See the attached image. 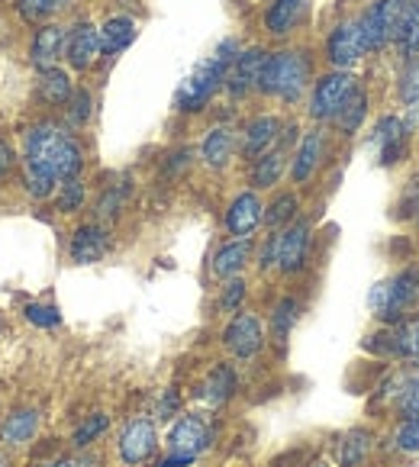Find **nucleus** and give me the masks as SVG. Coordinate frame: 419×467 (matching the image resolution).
Listing matches in <instances>:
<instances>
[{
  "mask_svg": "<svg viewBox=\"0 0 419 467\" xmlns=\"http://www.w3.org/2000/svg\"><path fill=\"white\" fill-rule=\"evenodd\" d=\"M23 165L36 168V171L48 174L62 184L68 178H78L84 165V151L68 130L56 123H39L23 139Z\"/></svg>",
  "mask_w": 419,
  "mask_h": 467,
  "instance_id": "nucleus-1",
  "label": "nucleus"
},
{
  "mask_svg": "<svg viewBox=\"0 0 419 467\" xmlns=\"http://www.w3.org/2000/svg\"><path fill=\"white\" fill-rule=\"evenodd\" d=\"M239 52L242 48L236 39L223 42L214 56L206 58V62H200L197 68L191 71V78L178 88V94H174V107H178L181 113H200L204 110L206 103L216 97V90L226 84V75H229V68H233V62H236Z\"/></svg>",
  "mask_w": 419,
  "mask_h": 467,
  "instance_id": "nucleus-2",
  "label": "nucleus"
},
{
  "mask_svg": "<svg viewBox=\"0 0 419 467\" xmlns=\"http://www.w3.org/2000/svg\"><path fill=\"white\" fill-rule=\"evenodd\" d=\"M419 306V265L397 271V275L384 277L372 287L368 294V309L372 317L384 326H397L406 319V313Z\"/></svg>",
  "mask_w": 419,
  "mask_h": 467,
  "instance_id": "nucleus-3",
  "label": "nucleus"
},
{
  "mask_svg": "<svg viewBox=\"0 0 419 467\" xmlns=\"http://www.w3.org/2000/svg\"><path fill=\"white\" fill-rule=\"evenodd\" d=\"M309 84V58L307 52H294V48H284V52H271L265 58V68L258 78V90L268 97H281V100L294 103L303 94V88Z\"/></svg>",
  "mask_w": 419,
  "mask_h": 467,
  "instance_id": "nucleus-4",
  "label": "nucleus"
},
{
  "mask_svg": "<svg viewBox=\"0 0 419 467\" xmlns=\"http://www.w3.org/2000/svg\"><path fill=\"white\" fill-rule=\"evenodd\" d=\"M406 7H410V0H374L372 7L358 16L364 42H368V52L384 48L387 42L400 33V23H403Z\"/></svg>",
  "mask_w": 419,
  "mask_h": 467,
  "instance_id": "nucleus-5",
  "label": "nucleus"
},
{
  "mask_svg": "<svg viewBox=\"0 0 419 467\" xmlns=\"http://www.w3.org/2000/svg\"><path fill=\"white\" fill-rule=\"evenodd\" d=\"M159 451V429L149 416H132L117 439V454L126 467H139Z\"/></svg>",
  "mask_w": 419,
  "mask_h": 467,
  "instance_id": "nucleus-6",
  "label": "nucleus"
},
{
  "mask_svg": "<svg viewBox=\"0 0 419 467\" xmlns=\"http://www.w3.org/2000/svg\"><path fill=\"white\" fill-rule=\"evenodd\" d=\"M210 445H214V429H210V422H206L204 416H197V412L181 416L172 426V432H168V454L191 461V464Z\"/></svg>",
  "mask_w": 419,
  "mask_h": 467,
  "instance_id": "nucleus-7",
  "label": "nucleus"
},
{
  "mask_svg": "<svg viewBox=\"0 0 419 467\" xmlns=\"http://www.w3.org/2000/svg\"><path fill=\"white\" fill-rule=\"evenodd\" d=\"M355 78L349 71H330L317 81L313 97H309V117L326 123V119H336V113L342 110V103L349 100V94L355 90Z\"/></svg>",
  "mask_w": 419,
  "mask_h": 467,
  "instance_id": "nucleus-8",
  "label": "nucleus"
},
{
  "mask_svg": "<svg viewBox=\"0 0 419 467\" xmlns=\"http://www.w3.org/2000/svg\"><path fill=\"white\" fill-rule=\"evenodd\" d=\"M368 56V42H364L361 23L358 20H345L326 39V58L330 65H336V71H349L351 65H358Z\"/></svg>",
  "mask_w": 419,
  "mask_h": 467,
  "instance_id": "nucleus-9",
  "label": "nucleus"
},
{
  "mask_svg": "<svg viewBox=\"0 0 419 467\" xmlns=\"http://www.w3.org/2000/svg\"><path fill=\"white\" fill-rule=\"evenodd\" d=\"M223 345H226V351L233 358L248 361V358H255L265 348V326H261V319L255 313H236L226 329H223Z\"/></svg>",
  "mask_w": 419,
  "mask_h": 467,
  "instance_id": "nucleus-10",
  "label": "nucleus"
},
{
  "mask_svg": "<svg viewBox=\"0 0 419 467\" xmlns=\"http://www.w3.org/2000/svg\"><path fill=\"white\" fill-rule=\"evenodd\" d=\"M309 245H313V229H309V223L294 220L288 229H281V235H278V271H281V275H297V271L307 268Z\"/></svg>",
  "mask_w": 419,
  "mask_h": 467,
  "instance_id": "nucleus-11",
  "label": "nucleus"
},
{
  "mask_svg": "<svg viewBox=\"0 0 419 467\" xmlns=\"http://www.w3.org/2000/svg\"><path fill=\"white\" fill-rule=\"evenodd\" d=\"M42 412L36 406H16L0 420V448H26L39 435Z\"/></svg>",
  "mask_w": 419,
  "mask_h": 467,
  "instance_id": "nucleus-12",
  "label": "nucleus"
},
{
  "mask_svg": "<svg viewBox=\"0 0 419 467\" xmlns=\"http://www.w3.org/2000/svg\"><path fill=\"white\" fill-rule=\"evenodd\" d=\"M239 390V374H236L233 365H216L206 371V378L200 380L197 387V400L206 406V410H223L229 400Z\"/></svg>",
  "mask_w": 419,
  "mask_h": 467,
  "instance_id": "nucleus-13",
  "label": "nucleus"
},
{
  "mask_svg": "<svg viewBox=\"0 0 419 467\" xmlns=\"http://www.w3.org/2000/svg\"><path fill=\"white\" fill-rule=\"evenodd\" d=\"M265 58H268V52L258 46L252 48H242L239 56H236L233 68H229L226 75V90L233 97H246L252 88H258V78H261V68H265Z\"/></svg>",
  "mask_w": 419,
  "mask_h": 467,
  "instance_id": "nucleus-14",
  "label": "nucleus"
},
{
  "mask_svg": "<svg viewBox=\"0 0 419 467\" xmlns=\"http://www.w3.org/2000/svg\"><path fill=\"white\" fill-rule=\"evenodd\" d=\"M100 52V29L90 26V23H78L68 29V39H65V58L75 71H88L97 62Z\"/></svg>",
  "mask_w": 419,
  "mask_h": 467,
  "instance_id": "nucleus-15",
  "label": "nucleus"
},
{
  "mask_svg": "<svg viewBox=\"0 0 419 467\" xmlns=\"http://www.w3.org/2000/svg\"><path fill=\"white\" fill-rule=\"evenodd\" d=\"M107 252H110V233L100 223H84V226L75 229L68 245V254L75 265H97Z\"/></svg>",
  "mask_w": 419,
  "mask_h": 467,
  "instance_id": "nucleus-16",
  "label": "nucleus"
},
{
  "mask_svg": "<svg viewBox=\"0 0 419 467\" xmlns=\"http://www.w3.org/2000/svg\"><path fill=\"white\" fill-rule=\"evenodd\" d=\"M265 223V206H261L258 193L246 191L229 203L226 210V233L236 235V239H248L255 229Z\"/></svg>",
  "mask_w": 419,
  "mask_h": 467,
  "instance_id": "nucleus-17",
  "label": "nucleus"
},
{
  "mask_svg": "<svg viewBox=\"0 0 419 467\" xmlns=\"http://www.w3.org/2000/svg\"><path fill=\"white\" fill-rule=\"evenodd\" d=\"M278 139H281V119L271 117V113L255 117L252 123L246 126V132H242V142H239L242 159L255 161V159H261V155H268Z\"/></svg>",
  "mask_w": 419,
  "mask_h": 467,
  "instance_id": "nucleus-18",
  "label": "nucleus"
},
{
  "mask_svg": "<svg viewBox=\"0 0 419 467\" xmlns=\"http://www.w3.org/2000/svg\"><path fill=\"white\" fill-rule=\"evenodd\" d=\"M65 39H68V29L65 26H56V23L42 26L33 36V42H29V62H33V68H56V62L65 56Z\"/></svg>",
  "mask_w": 419,
  "mask_h": 467,
  "instance_id": "nucleus-19",
  "label": "nucleus"
},
{
  "mask_svg": "<svg viewBox=\"0 0 419 467\" xmlns=\"http://www.w3.org/2000/svg\"><path fill=\"white\" fill-rule=\"evenodd\" d=\"M374 145H378V159L384 168L397 165L406 159V126L400 117H381L374 130Z\"/></svg>",
  "mask_w": 419,
  "mask_h": 467,
  "instance_id": "nucleus-20",
  "label": "nucleus"
},
{
  "mask_svg": "<svg viewBox=\"0 0 419 467\" xmlns=\"http://www.w3.org/2000/svg\"><path fill=\"white\" fill-rule=\"evenodd\" d=\"M323 149H326V139L319 130L307 132V136L300 139V145H297V151H294V165H290L294 184H307V181L317 174L319 161H323Z\"/></svg>",
  "mask_w": 419,
  "mask_h": 467,
  "instance_id": "nucleus-21",
  "label": "nucleus"
},
{
  "mask_svg": "<svg viewBox=\"0 0 419 467\" xmlns=\"http://www.w3.org/2000/svg\"><path fill=\"white\" fill-rule=\"evenodd\" d=\"M252 254H255L252 242H248V239H233V242H226V245L216 248L210 271H214V275L220 277V281L239 277L242 271H246V265L252 262Z\"/></svg>",
  "mask_w": 419,
  "mask_h": 467,
  "instance_id": "nucleus-22",
  "label": "nucleus"
},
{
  "mask_svg": "<svg viewBox=\"0 0 419 467\" xmlns=\"http://www.w3.org/2000/svg\"><path fill=\"white\" fill-rule=\"evenodd\" d=\"M236 149H239V142H236V132L229 130V126H214V130L206 132L204 145H200V159H204L206 168H226L229 161H233Z\"/></svg>",
  "mask_w": 419,
  "mask_h": 467,
  "instance_id": "nucleus-23",
  "label": "nucleus"
},
{
  "mask_svg": "<svg viewBox=\"0 0 419 467\" xmlns=\"http://www.w3.org/2000/svg\"><path fill=\"white\" fill-rule=\"evenodd\" d=\"M374 451V432L372 429H349L336 445L339 467H364Z\"/></svg>",
  "mask_w": 419,
  "mask_h": 467,
  "instance_id": "nucleus-24",
  "label": "nucleus"
},
{
  "mask_svg": "<svg viewBox=\"0 0 419 467\" xmlns=\"http://www.w3.org/2000/svg\"><path fill=\"white\" fill-rule=\"evenodd\" d=\"M303 10H307V0H275L268 10H265V29L271 36H288L290 29L300 23Z\"/></svg>",
  "mask_w": 419,
  "mask_h": 467,
  "instance_id": "nucleus-25",
  "label": "nucleus"
},
{
  "mask_svg": "<svg viewBox=\"0 0 419 467\" xmlns=\"http://www.w3.org/2000/svg\"><path fill=\"white\" fill-rule=\"evenodd\" d=\"M136 39V23L130 16H110L100 26V52L103 56H120L123 48L132 46Z\"/></svg>",
  "mask_w": 419,
  "mask_h": 467,
  "instance_id": "nucleus-26",
  "label": "nucleus"
},
{
  "mask_svg": "<svg viewBox=\"0 0 419 467\" xmlns=\"http://www.w3.org/2000/svg\"><path fill=\"white\" fill-rule=\"evenodd\" d=\"M300 300L297 296H281V300L275 303V309H271V323H268V332L271 338H275L278 345H288L290 332H294V326L300 323Z\"/></svg>",
  "mask_w": 419,
  "mask_h": 467,
  "instance_id": "nucleus-27",
  "label": "nucleus"
},
{
  "mask_svg": "<svg viewBox=\"0 0 419 467\" xmlns=\"http://www.w3.org/2000/svg\"><path fill=\"white\" fill-rule=\"evenodd\" d=\"M364 117H368V94H364L361 84H355V90H351L349 100L342 103V110L336 113V119H332V123L339 126V132H342V136H355V132L361 130Z\"/></svg>",
  "mask_w": 419,
  "mask_h": 467,
  "instance_id": "nucleus-28",
  "label": "nucleus"
},
{
  "mask_svg": "<svg viewBox=\"0 0 419 467\" xmlns=\"http://www.w3.org/2000/svg\"><path fill=\"white\" fill-rule=\"evenodd\" d=\"M36 94H39L48 107H65V103L71 100V94H75V88H71V78L65 75L62 68H48V71H42L39 84H36Z\"/></svg>",
  "mask_w": 419,
  "mask_h": 467,
  "instance_id": "nucleus-29",
  "label": "nucleus"
},
{
  "mask_svg": "<svg viewBox=\"0 0 419 467\" xmlns=\"http://www.w3.org/2000/svg\"><path fill=\"white\" fill-rule=\"evenodd\" d=\"M284 165H288V159H284V149H278V151L271 149L268 155H261V159H255L248 181H252L255 191H268V187H275L278 181H281Z\"/></svg>",
  "mask_w": 419,
  "mask_h": 467,
  "instance_id": "nucleus-30",
  "label": "nucleus"
},
{
  "mask_svg": "<svg viewBox=\"0 0 419 467\" xmlns=\"http://www.w3.org/2000/svg\"><path fill=\"white\" fill-rule=\"evenodd\" d=\"M393 355L410 365H419V313L393 326Z\"/></svg>",
  "mask_w": 419,
  "mask_h": 467,
  "instance_id": "nucleus-31",
  "label": "nucleus"
},
{
  "mask_svg": "<svg viewBox=\"0 0 419 467\" xmlns=\"http://www.w3.org/2000/svg\"><path fill=\"white\" fill-rule=\"evenodd\" d=\"M297 210H300L297 193H290V191L278 193V197L268 203V210H265V226L268 229H288L290 223L297 220Z\"/></svg>",
  "mask_w": 419,
  "mask_h": 467,
  "instance_id": "nucleus-32",
  "label": "nucleus"
},
{
  "mask_svg": "<svg viewBox=\"0 0 419 467\" xmlns=\"http://www.w3.org/2000/svg\"><path fill=\"white\" fill-rule=\"evenodd\" d=\"M71 0H16V10L26 23H46L56 14H62Z\"/></svg>",
  "mask_w": 419,
  "mask_h": 467,
  "instance_id": "nucleus-33",
  "label": "nucleus"
},
{
  "mask_svg": "<svg viewBox=\"0 0 419 467\" xmlns=\"http://www.w3.org/2000/svg\"><path fill=\"white\" fill-rule=\"evenodd\" d=\"M397 39H400V48H403V56H410V58L419 56V0H410Z\"/></svg>",
  "mask_w": 419,
  "mask_h": 467,
  "instance_id": "nucleus-34",
  "label": "nucleus"
},
{
  "mask_svg": "<svg viewBox=\"0 0 419 467\" xmlns=\"http://www.w3.org/2000/svg\"><path fill=\"white\" fill-rule=\"evenodd\" d=\"M107 426H110V420H107V412H90L88 420L81 422V426L75 429V435H71V445L75 448H88L94 445L97 439H100L103 432H107Z\"/></svg>",
  "mask_w": 419,
  "mask_h": 467,
  "instance_id": "nucleus-35",
  "label": "nucleus"
},
{
  "mask_svg": "<svg viewBox=\"0 0 419 467\" xmlns=\"http://www.w3.org/2000/svg\"><path fill=\"white\" fill-rule=\"evenodd\" d=\"M397 412L403 420H416L419 416V371H406L403 387H400V397H397Z\"/></svg>",
  "mask_w": 419,
  "mask_h": 467,
  "instance_id": "nucleus-36",
  "label": "nucleus"
},
{
  "mask_svg": "<svg viewBox=\"0 0 419 467\" xmlns=\"http://www.w3.org/2000/svg\"><path fill=\"white\" fill-rule=\"evenodd\" d=\"M397 94L406 107L419 103V56L410 58V62L400 68V78H397Z\"/></svg>",
  "mask_w": 419,
  "mask_h": 467,
  "instance_id": "nucleus-37",
  "label": "nucleus"
},
{
  "mask_svg": "<svg viewBox=\"0 0 419 467\" xmlns=\"http://www.w3.org/2000/svg\"><path fill=\"white\" fill-rule=\"evenodd\" d=\"M84 197H88V191H84L81 178H68L58 184V197H56V206L62 210V213H78L84 206Z\"/></svg>",
  "mask_w": 419,
  "mask_h": 467,
  "instance_id": "nucleus-38",
  "label": "nucleus"
},
{
  "mask_svg": "<svg viewBox=\"0 0 419 467\" xmlns=\"http://www.w3.org/2000/svg\"><path fill=\"white\" fill-rule=\"evenodd\" d=\"M126 193H130V187H123V184L107 187L103 197L97 200V220H117L120 210H123V203H126Z\"/></svg>",
  "mask_w": 419,
  "mask_h": 467,
  "instance_id": "nucleus-39",
  "label": "nucleus"
},
{
  "mask_svg": "<svg viewBox=\"0 0 419 467\" xmlns=\"http://www.w3.org/2000/svg\"><path fill=\"white\" fill-rule=\"evenodd\" d=\"M23 187H26V193H29V197H36V200H46V197H52V193H56L58 181H52V178H48V174L36 171V168L23 165Z\"/></svg>",
  "mask_w": 419,
  "mask_h": 467,
  "instance_id": "nucleus-40",
  "label": "nucleus"
},
{
  "mask_svg": "<svg viewBox=\"0 0 419 467\" xmlns=\"http://www.w3.org/2000/svg\"><path fill=\"white\" fill-rule=\"evenodd\" d=\"M393 448L403 454H416L419 451V416L416 420H400V426L393 429Z\"/></svg>",
  "mask_w": 419,
  "mask_h": 467,
  "instance_id": "nucleus-41",
  "label": "nucleus"
},
{
  "mask_svg": "<svg viewBox=\"0 0 419 467\" xmlns=\"http://www.w3.org/2000/svg\"><path fill=\"white\" fill-rule=\"evenodd\" d=\"M65 113H68L71 126H88L90 113H94V100H90L88 90H75V94H71V100L65 103Z\"/></svg>",
  "mask_w": 419,
  "mask_h": 467,
  "instance_id": "nucleus-42",
  "label": "nucleus"
},
{
  "mask_svg": "<svg viewBox=\"0 0 419 467\" xmlns=\"http://www.w3.org/2000/svg\"><path fill=\"white\" fill-rule=\"evenodd\" d=\"M246 294H248V284L242 281V277H229L226 287L220 290V300H216V303H220L223 313H239Z\"/></svg>",
  "mask_w": 419,
  "mask_h": 467,
  "instance_id": "nucleus-43",
  "label": "nucleus"
},
{
  "mask_svg": "<svg viewBox=\"0 0 419 467\" xmlns=\"http://www.w3.org/2000/svg\"><path fill=\"white\" fill-rule=\"evenodd\" d=\"M26 319L33 326H42V329H52V326L62 323V313L56 306H42V303H29L26 306Z\"/></svg>",
  "mask_w": 419,
  "mask_h": 467,
  "instance_id": "nucleus-44",
  "label": "nucleus"
},
{
  "mask_svg": "<svg viewBox=\"0 0 419 467\" xmlns=\"http://www.w3.org/2000/svg\"><path fill=\"white\" fill-rule=\"evenodd\" d=\"M400 210H403V216L410 223H416L419 226V174L406 184L403 191V200H400Z\"/></svg>",
  "mask_w": 419,
  "mask_h": 467,
  "instance_id": "nucleus-45",
  "label": "nucleus"
},
{
  "mask_svg": "<svg viewBox=\"0 0 419 467\" xmlns=\"http://www.w3.org/2000/svg\"><path fill=\"white\" fill-rule=\"evenodd\" d=\"M178 410H181V393L174 390V387H168V390L162 393L159 410H155V412H159V420H172V416H174Z\"/></svg>",
  "mask_w": 419,
  "mask_h": 467,
  "instance_id": "nucleus-46",
  "label": "nucleus"
},
{
  "mask_svg": "<svg viewBox=\"0 0 419 467\" xmlns=\"http://www.w3.org/2000/svg\"><path fill=\"white\" fill-rule=\"evenodd\" d=\"M258 268L261 271L278 268V235H271V239L265 242V248H261V254H258Z\"/></svg>",
  "mask_w": 419,
  "mask_h": 467,
  "instance_id": "nucleus-47",
  "label": "nucleus"
},
{
  "mask_svg": "<svg viewBox=\"0 0 419 467\" xmlns=\"http://www.w3.org/2000/svg\"><path fill=\"white\" fill-rule=\"evenodd\" d=\"M10 168H14V145L7 139H0V181L7 178Z\"/></svg>",
  "mask_w": 419,
  "mask_h": 467,
  "instance_id": "nucleus-48",
  "label": "nucleus"
},
{
  "mask_svg": "<svg viewBox=\"0 0 419 467\" xmlns=\"http://www.w3.org/2000/svg\"><path fill=\"white\" fill-rule=\"evenodd\" d=\"M46 467H75V454H58V458H52Z\"/></svg>",
  "mask_w": 419,
  "mask_h": 467,
  "instance_id": "nucleus-49",
  "label": "nucleus"
},
{
  "mask_svg": "<svg viewBox=\"0 0 419 467\" xmlns=\"http://www.w3.org/2000/svg\"><path fill=\"white\" fill-rule=\"evenodd\" d=\"M0 467H14V464H10V454H7V448H0Z\"/></svg>",
  "mask_w": 419,
  "mask_h": 467,
  "instance_id": "nucleus-50",
  "label": "nucleus"
},
{
  "mask_svg": "<svg viewBox=\"0 0 419 467\" xmlns=\"http://www.w3.org/2000/svg\"><path fill=\"white\" fill-rule=\"evenodd\" d=\"M307 467H332V464H326V461H313V464H307Z\"/></svg>",
  "mask_w": 419,
  "mask_h": 467,
  "instance_id": "nucleus-51",
  "label": "nucleus"
},
{
  "mask_svg": "<svg viewBox=\"0 0 419 467\" xmlns=\"http://www.w3.org/2000/svg\"><path fill=\"white\" fill-rule=\"evenodd\" d=\"M0 329H4V319H0Z\"/></svg>",
  "mask_w": 419,
  "mask_h": 467,
  "instance_id": "nucleus-52",
  "label": "nucleus"
}]
</instances>
